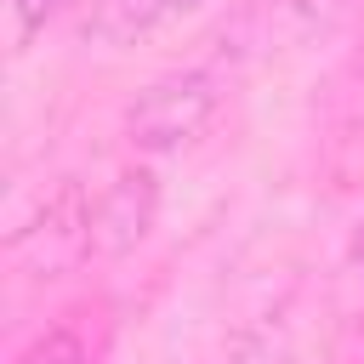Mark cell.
<instances>
[{
	"instance_id": "1",
	"label": "cell",
	"mask_w": 364,
	"mask_h": 364,
	"mask_svg": "<svg viewBox=\"0 0 364 364\" xmlns=\"http://www.w3.org/2000/svg\"><path fill=\"white\" fill-rule=\"evenodd\" d=\"M91 250H97V210H91L80 182H63L34 210V222L11 233V267L23 279H34V284L74 273Z\"/></svg>"
},
{
	"instance_id": "2",
	"label": "cell",
	"mask_w": 364,
	"mask_h": 364,
	"mask_svg": "<svg viewBox=\"0 0 364 364\" xmlns=\"http://www.w3.org/2000/svg\"><path fill=\"white\" fill-rule=\"evenodd\" d=\"M216 102H222L216 74H205V68L159 74V80L125 108V136H131V148H142V154H171V148L193 142V136L210 125Z\"/></svg>"
},
{
	"instance_id": "3",
	"label": "cell",
	"mask_w": 364,
	"mask_h": 364,
	"mask_svg": "<svg viewBox=\"0 0 364 364\" xmlns=\"http://www.w3.org/2000/svg\"><path fill=\"white\" fill-rule=\"evenodd\" d=\"M154 216H159V176H154L148 165L119 171V176L108 182V193L97 199V250H102V256L136 250V245L154 233Z\"/></svg>"
},
{
	"instance_id": "4",
	"label": "cell",
	"mask_w": 364,
	"mask_h": 364,
	"mask_svg": "<svg viewBox=\"0 0 364 364\" xmlns=\"http://www.w3.org/2000/svg\"><path fill=\"white\" fill-rule=\"evenodd\" d=\"M199 0H97L91 11V40L102 46H142L176 17H188Z\"/></svg>"
},
{
	"instance_id": "5",
	"label": "cell",
	"mask_w": 364,
	"mask_h": 364,
	"mask_svg": "<svg viewBox=\"0 0 364 364\" xmlns=\"http://www.w3.org/2000/svg\"><path fill=\"white\" fill-rule=\"evenodd\" d=\"M17 364H91V347H85V336H80L74 324H57V330H46Z\"/></svg>"
},
{
	"instance_id": "6",
	"label": "cell",
	"mask_w": 364,
	"mask_h": 364,
	"mask_svg": "<svg viewBox=\"0 0 364 364\" xmlns=\"http://www.w3.org/2000/svg\"><path fill=\"white\" fill-rule=\"evenodd\" d=\"M68 11V0H11V17H17V46H28L46 23H57Z\"/></svg>"
}]
</instances>
